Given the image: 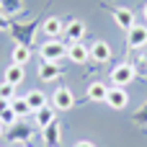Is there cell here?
Instances as JSON below:
<instances>
[{
	"instance_id": "obj_1",
	"label": "cell",
	"mask_w": 147,
	"mask_h": 147,
	"mask_svg": "<svg viewBox=\"0 0 147 147\" xmlns=\"http://www.w3.org/2000/svg\"><path fill=\"white\" fill-rule=\"evenodd\" d=\"M67 54V44H62L59 39H47L41 44V59L44 62H59Z\"/></svg>"
},
{
	"instance_id": "obj_2",
	"label": "cell",
	"mask_w": 147,
	"mask_h": 147,
	"mask_svg": "<svg viewBox=\"0 0 147 147\" xmlns=\"http://www.w3.org/2000/svg\"><path fill=\"white\" fill-rule=\"evenodd\" d=\"M134 75H137V70H134L129 62H121V65H116V67L111 70V83H114L116 88H124V85H129V83L134 80Z\"/></svg>"
},
{
	"instance_id": "obj_3",
	"label": "cell",
	"mask_w": 147,
	"mask_h": 147,
	"mask_svg": "<svg viewBox=\"0 0 147 147\" xmlns=\"http://www.w3.org/2000/svg\"><path fill=\"white\" fill-rule=\"evenodd\" d=\"M52 106L57 109V111H67V109H72L75 106V96H72V90L70 88H57L54 93H52Z\"/></svg>"
},
{
	"instance_id": "obj_4",
	"label": "cell",
	"mask_w": 147,
	"mask_h": 147,
	"mask_svg": "<svg viewBox=\"0 0 147 147\" xmlns=\"http://www.w3.org/2000/svg\"><path fill=\"white\" fill-rule=\"evenodd\" d=\"M109 109H116V111H121L127 103H129V96H127V90L124 88H116V85H111L109 88V96H106V101H103Z\"/></svg>"
},
{
	"instance_id": "obj_5",
	"label": "cell",
	"mask_w": 147,
	"mask_h": 147,
	"mask_svg": "<svg viewBox=\"0 0 147 147\" xmlns=\"http://www.w3.org/2000/svg\"><path fill=\"white\" fill-rule=\"evenodd\" d=\"M67 57H70V62H75V65H85L88 57H90V49H88L85 44H80V41H72V44H67Z\"/></svg>"
},
{
	"instance_id": "obj_6",
	"label": "cell",
	"mask_w": 147,
	"mask_h": 147,
	"mask_svg": "<svg viewBox=\"0 0 147 147\" xmlns=\"http://www.w3.org/2000/svg\"><path fill=\"white\" fill-rule=\"evenodd\" d=\"M127 44H129L132 49H142V47L147 44V28L134 23V26L127 31Z\"/></svg>"
},
{
	"instance_id": "obj_7",
	"label": "cell",
	"mask_w": 147,
	"mask_h": 147,
	"mask_svg": "<svg viewBox=\"0 0 147 147\" xmlns=\"http://www.w3.org/2000/svg\"><path fill=\"white\" fill-rule=\"evenodd\" d=\"M41 137H44L47 147H57L59 140H62V127H59V121H52L49 127H44V129H41Z\"/></svg>"
},
{
	"instance_id": "obj_8",
	"label": "cell",
	"mask_w": 147,
	"mask_h": 147,
	"mask_svg": "<svg viewBox=\"0 0 147 147\" xmlns=\"http://www.w3.org/2000/svg\"><path fill=\"white\" fill-rule=\"evenodd\" d=\"M34 119H36V127H49L52 121H57V109L54 106H44L39 111H34Z\"/></svg>"
},
{
	"instance_id": "obj_9",
	"label": "cell",
	"mask_w": 147,
	"mask_h": 147,
	"mask_svg": "<svg viewBox=\"0 0 147 147\" xmlns=\"http://www.w3.org/2000/svg\"><path fill=\"white\" fill-rule=\"evenodd\" d=\"M114 21H116L119 28L129 31V28L134 26V13H132L129 8H116V10H114Z\"/></svg>"
},
{
	"instance_id": "obj_10",
	"label": "cell",
	"mask_w": 147,
	"mask_h": 147,
	"mask_svg": "<svg viewBox=\"0 0 147 147\" xmlns=\"http://www.w3.org/2000/svg\"><path fill=\"white\" fill-rule=\"evenodd\" d=\"M65 36H67L70 44H72V41H80V39L85 36V23H83V21H70V23H65Z\"/></svg>"
},
{
	"instance_id": "obj_11",
	"label": "cell",
	"mask_w": 147,
	"mask_h": 147,
	"mask_svg": "<svg viewBox=\"0 0 147 147\" xmlns=\"http://www.w3.org/2000/svg\"><path fill=\"white\" fill-rule=\"evenodd\" d=\"M41 28H44V34H47L49 39H59V36L65 34V23H62L59 18H54V16H52V18H47Z\"/></svg>"
},
{
	"instance_id": "obj_12",
	"label": "cell",
	"mask_w": 147,
	"mask_h": 147,
	"mask_svg": "<svg viewBox=\"0 0 147 147\" xmlns=\"http://www.w3.org/2000/svg\"><path fill=\"white\" fill-rule=\"evenodd\" d=\"M111 57V47H109V41H93V47H90V59H96V62H106Z\"/></svg>"
},
{
	"instance_id": "obj_13",
	"label": "cell",
	"mask_w": 147,
	"mask_h": 147,
	"mask_svg": "<svg viewBox=\"0 0 147 147\" xmlns=\"http://www.w3.org/2000/svg\"><path fill=\"white\" fill-rule=\"evenodd\" d=\"M59 65L57 62H44V65H39V78L44 80V83H52V80H57L59 78Z\"/></svg>"
},
{
	"instance_id": "obj_14",
	"label": "cell",
	"mask_w": 147,
	"mask_h": 147,
	"mask_svg": "<svg viewBox=\"0 0 147 147\" xmlns=\"http://www.w3.org/2000/svg\"><path fill=\"white\" fill-rule=\"evenodd\" d=\"M106 96H109V85L106 83H90L88 85V98L90 101H106Z\"/></svg>"
},
{
	"instance_id": "obj_15",
	"label": "cell",
	"mask_w": 147,
	"mask_h": 147,
	"mask_svg": "<svg viewBox=\"0 0 147 147\" xmlns=\"http://www.w3.org/2000/svg\"><path fill=\"white\" fill-rule=\"evenodd\" d=\"M10 57H13V65H21V67H23V65L31 59V49H28L26 44H16V47H13V54H10Z\"/></svg>"
},
{
	"instance_id": "obj_16",
	"label": "cell",
	"mask_w": 147,
	"mask_h": 147,
	"mask_svg": "<svg viewBox=\"0 0 147 147\" xmlns=\"http://www.w3.org/2000/svg\"><path fill=\"white\" fill-rule=\"evenodd\" d=\"M10 109L16 111V116H18V119H23V116H28V114H34V109L28 106V101H26V96H23V98H13V101H10Z\"/></svg>"
},
{
	"instance_id": "obj_17",
	"label": "cell",
	"mask_w": 147,
	"mask_h": 147,
	"mask_svg": "<svg viewBox=\"0 0 147 147\" xmlns=\"http://www.w3.org/2000/svg\"><path fill=\"white\" fill-rule=\"evenodd\" d=\"M21 80H23V67H21V65H8V70H5V83L18 85Z\"/></svg>"
},
{
	"instance_id": "obj_18",
	"label": "cell",
	"mask_w": 147,
	"mask_h": 147,
	"mask_svg": "<svg viewBox=\"0 0 147 147\" xmlns=\"http://www.w3.org/2000/svg\"><path fill=\"white\" fill-rule=\"evenodd\" d=\"M26 101H28V106H31L34 111H39V109L47 106V96H44L41 90H31V93L26 96Z\"/></svg>"
},
{
	"instance_id": "obj_19",
	"label": "cell",
	"mask_w": 147,
	"mask_h": 147,
	"mask_svg": "<svg viewBox=\"0 0 147 147\" xmlns=\"http://www.w3.org/2000/svg\"><path fill=\"white\" fill-rule=\"evenodd\" d=\"M31 132H34L31 127H26V124H18V121H16V124L10 127V140H26V137H31Z\"/></svg>"
},
{
	"instance_id": "obj_20",
	"label": "cell",
	"mask_w": 147,
	"mask_h": 147,
	"mask_svg": "<svg viewBox=\"0 0 147 147\" xmlns=\"http://www.w3.org/2000/svg\"><path fill=\"white\" fill-rule=\"evenodd\" d=\"M0 10H5V13H21L23 3L21 0H0Z\"/></svg>"
},
{
	"instance_id": "obj_21",
	"label": "cell",
	"mask_w": 147,
	"mask_h": 147,
	"mask_svg": "<svg viewBox=\"0 0 147 147\" xmlns=\"http://www.w3.org/2000/svg\"><path fill=\"white\" fill-rule=\"evenodd\" d=\"M16 121H18V116H16V111H13V109L0 111V124H3V127H13Z\"/></svg>"
},
{
	"instance_id": "obj_22",
	"label": "cell",
	"mask_w": 147,
	"mask_h": 147,
	"mask_svg": "<svg viewBox=\"0 0 147 147\" xmlns=\"http://www.w3.org/2000/svg\"><path fill=\"white\" fill-rule=\"evenodd\" d=\"M0 98L13 101V98H16V85H10V83H0Z\"/></svg>"
},
{
	"instance_id": "obj_23",
	"label": "cell",
	"mask_w": 147,
	"mask_h": 147,
	"mask_svg": "<svg viewBox=\"0 0 147 147\" xmlns=\"http://www.w3.org/2000/svg\"><path fill=\"white\" fill-rule=\"evenodd\" d=\"M134 124H147V103L140 114H134Z\"/></svg>"
},
{
	"instance_id": "obj_24",
	"label": "cell",
	"mask_w": 147,
	"mask_h": 147,
	"mask_svg": "<svg viewBox=\"0 0 147 147\" xmlns=\"http://www.w3.org/2000/svg\"><path fill=\"white\" fill-rule=\"evenodd\" d=\"M10 28V21L5 18V13H0V31H8Z\"/></svg>"
},
{
	"instance_id": "obj_25",
	"label": "cell",
	"mask_w": 147,
	"mask_h": 147,
	"mask_svg": "<svg viewBox=\"0 0 147 147\" xmlns=\"http://www.w3.org/2000/svg\"><path fill=\"white\" fill-rule=\"evenodd\" d=\"M75 147H96V145L88 142V140H80V142H75Z\"/></svg>"
},
{
	"instance_id": "obj_26",
	"label": "cell",
	"mask_w": 147,
	"mask_h": 147,
	"mask_svg": "<svg viewBox=\"0 0 147 147\" xmlns=\"http://www.w3.org/2000/svg\"><path fill=\"white\" fill-rule=\"evenodd\" d=\"M5 109H10V101H5V98H0V111H5Z\"/></svg>"
},
{
	"instance_id": "obj_27",
	"label": "cell",
	"mask_w": 147,
	"mask_h": 147,
	"mask_svg": "<svg viewBox=\"0 0 147 147\" xmlns=\"http://www.w3.org/2000/svg\"><path fill=\"white\" fill-rule=\"evenodd\" d=\"M142 13H145V18H147V5H145V10H142Z\"/></svg>"
},
{
	"instance_id": "obj_28",
	"label": "cell",
	"mask_w": 147,
	"mask_h": 147,
	"mask_svg": "<svg viewBox=\"0 0 147 147\" xmlns=\"http://www.w3.org/2000/svg\"><path fill=\"white\" fill-rule=\"evenodd\" d=\"M0 137H3V124H0Z\"/></svg>"
}]
</instances>
